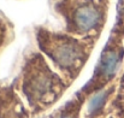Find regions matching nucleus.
Instances as JSON below:
<instances>
[{"label": "nucleus", "instance_id": "obj_2", "mask_svg": "<svg viewBox=\"0 0 124 118\" xmlns=\"http://www.w3.org/2000/svg\"><path fill=\"white\" fill-rule=\"evenodd\" d=\"M36 40L39 48L69 84L81 74L96 41L68 33H54L41 27L36 29Z\"/></svg>", "mask_w": 124, "mask_h": 118}, {"label": "nucleus", "instance_id": "obj_8", "mask_svg": "<svg viewBox=\"0 0 124 118\" xmlns=\"http://www.w3.org/2000/svg\"><path fill=\"white\" fill-rule=\"evenodd\" d=\"M102 118H124V116H122V115H119L118 112H116V111H111V113L108 115H106L105 117H102Z\"/></svg>", "mask_w": 124, "mask_h": 118}, {"label": "nucleus", "instance_id": "obj_3", "mask_svg": "<svg viewBox=\"0 0 124 118\" xmlns=\"http://www.w3.org/2000/svg\"><path fill=\"white\" fill-rule=\"evenodd\" d=\"M123 58L124 47L122 43V30L118 28L117 31L112 33L105 48L102 49L93 77L80 93L85 98H89L93 93L106 88L117 76L123 63Z\"/></svg>", "mask_w": 124, "mask_h": 118}, {"label": "nucleus", "instance_id": "obj_4", "mask_svg": "<svg viewBox=\"0 0 124 118\" xmlns=\"http://www.w3.org/2000/svg\"><path fill=\"white\" fill-rule=\"evenodd\" d=\"M29 109L25 107L16 90V83L0 87V118H30Z\"/></svg>", "mask_w": 124, "mask_h": 118}, {"label": "nucleus", "instance_id": "obj_7", "mask_svg": "<svg viewBox=\"0 0 124 118\" xmlns=\"http://www.w3.org/2000/svg\"><path fill=\"white\" fill-rule=\"evenodd\" d=\"M5 39H6V29L4 25L0 24V48H1V46H4Z\"/></svg>", "mask_w": 124, "mask_h": 118}, {"label": "nucleus", "instance_id": "obj_1", "mask_svg": "<svg viewBox=\"0 0 124 118\" xmlns=\"http://www.w3.org/2000/svg\"><path fill=\"white\" fill-rule=\"evenodd\" d=\"M70 84L55 74L40 53H31L21 72V93L33 117L51 109Z\"/></svg>", "mask_w": 124, "mask_h": 118}, {"label": "nucleus", "instance_id": "obj_5", "mask_svg": "<svg viewBox=\"0 0 124 118\" xmlns=\"http://www.w3.org/2000/svg\"><path fill=\"white\" fill-rule=\"evenodd\" d=\"M116 90V84L106 87L101 90L93 93L87 102L83 118H102L107 115L108 102Z\"/></svg>", "mask_w": 124, "mask_h": 118}, {"label": "nucleus", "instance_id": "obj_6", "mask_svg": "<svg viewBox=\"0 0 124 118\" xmlns=\"http://www.w3.org/2000/svg\"><path fill=\"white\" fill-rule=\"evenodd\" d=\"M85 99L87 98L78 92L70 101H68L60 109L54 111L49 118H81V112Z\"/></svg>", "mask_w": 124, "mask_h": 118}]
</instances>
